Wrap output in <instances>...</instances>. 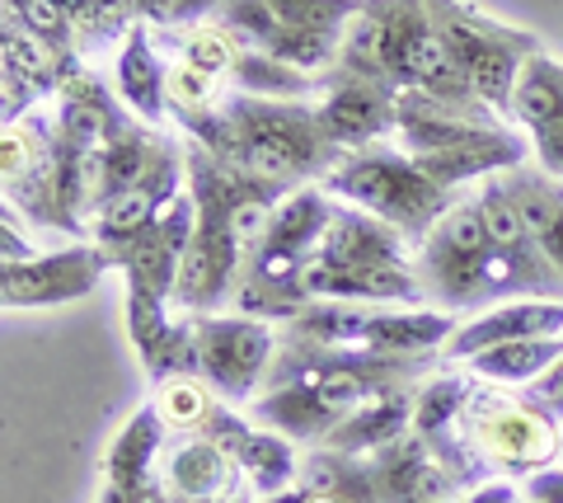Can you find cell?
<instances>
[{"label": "cell", "instance_id": "cell-19", "mask_svg": "<svg viewBox=\"0 0 563 503\" xmlns=\"http://www.w3.org/2000/svg\"><path fill=\"white\" fill-rule=\"evenodd\" d=\"M544 335H563V302H503L484 310L479 320L455 325V335L442 343V362L465 368L470 358L493 353L503 343L517 339H544Z\"/></svg>", "mask_w": 563, "mask_h": 503}, {"label": "cell", "instance_id": "cell-14", "mask_svg": "<svg viewBox=\"0 0 563 503\" xmlns=\"http://www.w3.org/2000/svg\"><path fill=\"white\" fill-rule=\"evenodd\" d=\"M113 269V259L103 254L95 240H80L70 250L38 254L24 264L0 269V302L5 310H43V306H66L80 302L99 287V277Z\"/></svg>", "mask_w": 563, "mask_h": 503}, {"label": "cell", "instance_id": "cell-29", "mask_svg": "<svg viewBox=\"0 0 563 503\" xmlns=\"http://www.w3.org/2000/svg\"><path fill=\"white\" fill-rule=\"evenodd\" d=\"M521 494L536 503H563V466H550V471H536L531 480H521Z\"/></svg>", "mask_w": 563, "mask_h": 503}, {"label": "cell", "instance_id": "cell-2", "mask_svg": "<svg viewBox=\"0 0 563 503\" xmlns=\"http://www.w3.org/2000/svg\"><path fill=\"white\" fill-rule=\"evenodd\" d=\"M184 155L188 194L198 203V231L188 240L179 287H174V316H217V310H231L244 250L296 194V184L240 170L192 136H184Z\"/></svg>", "mask_w": 563, "mask_h": 503}, {"label": "cell", "instance_id": "cell-15", "mask_svg": "<svg viewBox=\"0 0 563 503\" xmlns=\"http://www.w3.org/2000/svg\"><path fill=\"white\" fill-rule=\"evenodd\" d=\"M395 103H399V90L390 80H380L372 72H352V66H333L324 76L320 118H324V132L343 151H362L395 132Z\"/></svg>", "mask_w": 563, "mask_h": 503}, {"label": "cell", "instance_id": "cell-5", "mask_svg": "<svg viewBox=\"0 0 563 503\" xmlns=\"http://www.w3.org/2000/svg\"><path fill=\"white\" fill-rule=\"evenodd\" d=\"M306 302H399L418 310L422 287L413 277V245L390 221L333 203L324 245L306 269Z\"/></svg>", "mask_w": 563, "mask_h": 503}, {"label": "cell", "instance_id": "cell-8", "mask_svg": "<svg viewBox=\"0 0 563 503\" xmlns=\"http://www.w3.org/2000/svg\"><path fill=\"white\" fill-rule=\"evenodd\" d=\"M362 6L366 0H225L217 20L273 62L324 80Z\"/></svg>", "mask_w": 563, "mask_h": 503}, {"label": "cell", "instance_id": "cell-4", "mask_svg": "<svg viewBox=\"0 0 563 503\" xmlns=\"http://www.w3.org/2000/svg\"><path fill=\"white\" fill-rule=\"evenodd\" d=\"M352 72H372L395 90H422L455 103H484L455 72L451 52L437 33L422 0H366L362 14L347 24L339 62Z\"/></svg>", "mask_w": 563, "mask_h": 503}, {"label": "cell", "instance_id": "cell-27", "mask_svg": "<svg viewBox=\"0 0 563 503\" xmlns=\"http://www.w3.org/2000/svg\"><path fill=\"white\" fill-rule=\"evenodd\" d=\"M521 395H526V405H536L544 419H554L563 428V358L544 376H536L531 386H521Z\"/></svg>", "mask_w": 563, "mask_h": 503}, {"label": "cell", "instance_id": "cell-10", "mask_svg": "<svg viewBox=\"0 0 563 503\" xmlns=\"http://www.w3.org/2000/svg\"><path fill=\"white\" fill-rule=\"evenodd\" d=\"M422 6H428L455 72L465 76L470 90L479 95L488 109L512 118V95H517L521 66L531 62L536 52H544L536 33L507 29L498 20H488L479 6H465V0H422Z\"/></svg>", "mask_w": 563, "mask_h": 503}, {"label": "cell", "instance_id": "cell-30", "mask_svg": "<svg viewBox=\"0 0 563 503\" xmlns=\"http://www.w3.org/2000/svg\"><path fill=\"white\" fill-rule=\"evenodd\" d=\"M465 503H521V480H488L479 490H470Z\"/></svg>", "mask_w": 563, "mask_h": 503}, {"label": "cell", "instance_id": "cell-16", "mask_svg": "<svg viewBox=\"0 0 563 503\" xmlns=\"http://www.w3.org/2000/svg\"><path fill=\"white\" fill-rule=\"evenodd\" d=\"M169 428L146 401L128 424L118 428V438L103 452V494L99 503H174V494L161 480V447Z\"/></svg>", "mask_w": 563, "mask_h": 503}, {"label": "cell", "instance_id": "cell-1", "mask_svg": "<svg viewBox=\"0 0 563 503\" xmlns=\"http://www.w3.org/2000/svg\"><path fill=\"white\" fill-rule=\"evenodd\" d=\"M413 277L422 306L455 316L493 310L503 302H563V277L536 250L503 179H479L474 198H461L413 245Z\"/></svg>", "mask_w": 563, "mask_h": 503}, {"label": "cell", "instance_id": "cell-17", "mask_svg": "<svg viewBox=\"0 0 563 503\" xmlns=\"http://www.w3.org/2000/svg\"><path fill=\"white\" fill-rule=\"evenodd\" d=\"M76 62L80 57H62L57 47L33 39L20 20L5 14V20H0V80H5L0 113H5V123L24 118L29 109H38L43 99H57Z\"/></svg>", "mask_w": 563, "mask_h": 503}, {"label": "cell", "instance_id": "cell-33", "mask_svg": "<svg viewBox=\"0 0 563 503\" xmlns=\"http://www.w3.org/2000/svg\"><path fill=\"white\" fill-rule=\"evenodd\" d=\"M235 503H254V499H235Z\"/></svg>", "mask_w": 563, "mask_h": 503}, {"label": "cell", "instance_id": "cell-12", "mask_svg": "<svg viewBox=\"0 0 563 503\" xmlns=\"http://www.w3.org/2000/svg\"><path fill=\"white\" fill-rule=\"evenodd\" d=\"M198 376L225 405H250L277 358V325L254 316H188Z\"/></svg>", "mask_w": 563, "mask_h": 503}, {"label": "cell", "instance_id": "cell-9", "mask_svg": "<svg viewBox=\"0 0 563 503\" xmlns=\"http://www.w3.org/2000/svg\"><path fill=\"white\" fill-rule=\"evenodd\" d=\"M455 316L432 306L385 310L362 302H310L291 320L277 325V343L296 349H362V353H442L455 335Z\"/></svg>", "mask_w": 563, "mask_h": 503}, {"label": "cell", "instance_id": "cell-6", "mask_svg": "<svg viewBox=\"0 0 563 503\" xmlns=\"http://www.w3.org/2000/svg\"><path fill=\"white\" fill-rule=\"evenodd\" d=\"M333 203L320 184H306L268 217V227L254 236L244 250L240 283L231 297V316H254V320H291L306 310V269L320 254L324 231L333 221Z\"/></svg>", "mask_w": 563, "mask_h": 503}, {"label": "cell", "instance_id": "cell-28", "mask_svg": "<svg viewBox=\"0 0 563 503\" xmlns=\"http://www.w3.org/2000/svg\"><path fill=\"white\" fill-rule=\"evenodd\" d=\"M531 142H536V165L544 170V175L563 179V118L531 128Z\"/></svg>", "mask_w": 563, "mask_h": 503}, {"label": "cell", "instance_id": "cell-31", "mask_svg": "<svg viewBox=\"0 0 563 503\" xmlns=\"http://www.w3.org/2000/svg\"><path fill=\"white\" fill-rule=\"evenodd\" d=\"M559 461H563V433H559Z\"/></svg>", "mask_w": 563, "mask_h": 503}, {"label": "cell", "instance_id": "cell-13", "mask_svg": "<svg viewBox=\"0 0 563 503\" xmlns=\"http://www.w3.org/2000/svg\"><path fill=\"white\" fill-rule=\"evenodd\" d=\"M5 14L62 57H80L90 66L99 52H118L141 24L136 0H5Z\"/></svg>", "mask_w": 563, "mask_h": 503}, {"label": "cell", "instance_id": "cell-21", "mask_svg": "<svg viewBox=\"0 0 563 503\" xmlns=\"http://www.w3.org/2000/svg\"><path fill=\"white\" fill-rule=\"evenodd\" d=\"M498 179H503L507 194H512L526 231H531V240H536V250L550 259V269L563 277V179L544 175L536 161H526L517 170H503Z\"/></svg>", "mask_w": 563, "mask_h": 503}, {"label": "cell", "instance_id": "cell-20", "mask_svg": "<svg viewBox=\"0 0 563 503\" xmlns=\"http://www.w3.org/2000/svg\"><path fill=\"white\" fill-rule=\"evenodd\" d=\"M165 72H169L165 52L155 47L151 24L141 20V24L128 33V43L113 52V90H118V99L128 103L136 118H146L151 128H169Z\"/></svg>", "mask_w": 563, "mask_h": 503}, {"label": "cell", "instance_id": "cell-22", "mask_svg": "<svg viewBox=\"0 0 563 503\" xmlns=\"http://www.w3.org/2000/svg\"><path fill=\"white\" fill-rule=\"evenodd\" d=\"M413 409H418V391L380 395V401L362 405L357 414H347L320 447H329V452H347V457L380 452V447H390L395 438H404V433H413Z\"/></svg>", "mask_w": 563, "mask_h": 503}, {"label": "cell", "instance_id": "cell-3", "mask_svg": "<svg viewBox=\"0 0 563 503\" xmlns=\"http://www.w3.org/2000/svg\"><path fill=\"white\" fill-rule=\"evenodd\" d=\"M184 136L202 142L207 151H217L221 161H231L240 170L287 179L296 188L320 184L347 155L324 132L320 103L258 99V95H235V90H225V99L211 113L184 123Z\"/></svg>", "mask_w": 563, "mask_h": 503}, {"label": "cell", "instance_id": "cell-23", "mask_svg": "<svg viewBox=\"0 0 563 503\" xmlns=\"http://www.w3.org/2000/svg\"><path fill=\"white\" fill-rule=\"evenodd\" d=\"M563 358V335H544V339H517L503 343L493 353L470 358L465 368L484 381H498V386H531L536 376H544Z\"/></svg>", "mask_w": 563, "mask_h": 503}, {"label": "cell", "instance_id": "cell-25", "mask_svg": "<svg viewBox=\"0 0 563 503\" xmlns=\"http://www.w3.org/2000/svg\"><path fill=\"white\" fill-rule=\"evenodd\" d=\"M217 401H221V395L211 391L202 376H165V381H151V405H155V414H161V424L169 433H198Z\"/></svg>", "mask_w": 563, "mask_h": 503}, {"label": "cell", "instance_id": "cell-26", "mask_svg": "<svg viewBox=\"0 0 563 503\" xmlns=\"http://www.w3.org/2000/svg\"><path fill=\"white\" fill-rule=\"evenodd\" d=\"M225 0H136L141 20L161 33H179V29H192V24H207L217 20V10Z\"/></svg>", "mask_w": 563, "mask_h": 503}, {"label": "cell", "instance_id": "cell-18", "mask_svg": "<svg viewBox=\"0 0 563 503\" xmlns=\"http://www.w3.org/2000/svg\"><path fill=\"white\" fill-rule=\"evenodd\" d=\"M161 480L174 503H235L250 499V480L202 433H169L161 447Z\"/></svg>", "mask_w": 563, "mask_h": 503}, {"label": "cell", "instance_id": "cell-24", "mask_svg": "<svg viewBox=\"0 0 563 503\" xmlns=\"http://www.w3.org/2000/svg\"><path fill=\"white\" fill-rule=\"evenodd\" d=\"M512 118L526 132L563 118V62L536 52V57L521 66V80H517V95H512Z\"/></svg>", "mask_w": 563, "mask_h": 503}, {"label": "cell", "instance_id": "cell-34", "mask_svg": "<svg viewBox=\"0 0 563 503\" xmlns=\"http://www.w3.org/2000/svg\"><path fill=\"white\" fill-rule=\"evenodd\" d=\"M442 503H455V499H442Z\"/></svg>", "mask_w": 563, "mask_h": 503}, {"label": "cell", "instance_id": "cell-11", "mask_svg": "<svg viewBox=\"0 0 563 503\" xmlns=\"http://www.w3.org/2000/svg\"><path fill=\"white\" fill-rule=\"evenodd\" d=\"M155 47L174 52L179 62L198 66L211 80H221L225 90L235 95H258V99H310L314 90H324L320 76H306V72H291V66L273 62L268 52H258L240 39L235 29H225L221 20H207V24H192L179 33H161L151 29Z\"/></svg>", "mask_w": 563, "mask_h": 503}, {"label": "cell", "instance_id": "cell-32", "mask_svg": "<svg viewBox=\"0 0 563 503\" xmlns=\"http://www.w3.org/2000/svg\"><path fill=\"white\" fill-rule=\"evenodd\" d=\"M521 503H536V499H526V494H521Z\"/></svg>", "mask_w": 563, "mask_h": 503}, {"label": "cell", "instance_id": "cell-7", "mask_svg": "<svg viewBox=\"0 0 563 503\" xmlns=\"http://www.w3.org/2000/svg\"><path fill=\"white\" fill-rule=\"evenodd\" d=\"M320 188L329 198L352 203V207H362V212L390 221L409 245H418V240L465 198V194H451V188L432 184L418 170L413 155H404L395 142H372L362 151H347L320 179Z\"/></svg>", "mask_w": 563, "mask_h": 503}]
</instances>
